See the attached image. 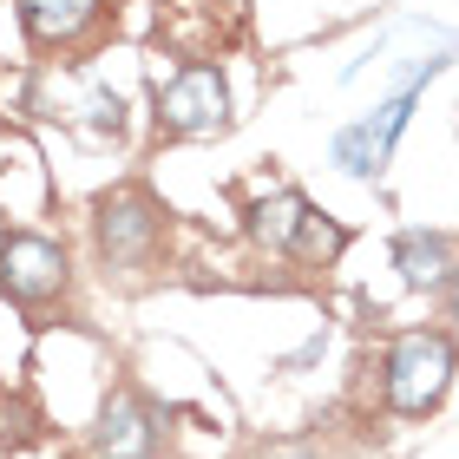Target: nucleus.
Segmentation results:
<instances>
[{
	"instance_id": "6",
	"label": "nucleus",
	"mask_w": 459,
	"mask_h": 459,
	"mask_svg": "<svg viewBox=\"0 0 459 459\" xmlns=\"http://www.w3.org/2000/svg\"><path fill=\"white\" fill-rule=\"evenodd\" d=\"M92 230H99V256L132 269V263H144L158 249L164 217H158V204L144 191H112V197H99V223Z\"/></svg>"
},
{
	"instance_id": "1",
	"label": "nucleus",
	"mask_w": 459,
	"mask_h": 459,
	"mask_svg": "<svg viewBox=\"0 0 459 459\" xmlns=\"http://www.w3.org/2000/svg\"><path fill=\"white\" fill-rule=\"evenodd\" d=\"M453 342L446 335H427V328H413L387 348V407L401 413V420H427V413H440V401L453 394Z\"/></svg>"
},
{
	"instance_id": "2",
	"label": "nucleus",
	"mask_w": 459,
	"mask_h": 459,
	"mask_svg": "<svg viewBox=\"0 0 459 459\" xmlns=\"http://www.w3.org/2000/svg\"><path fill=\"white\" fill-rule=\"evenodd\" d=\"M249 237H256V249H269V256H289V263H328V256L348 243L342 223H328L302 191L263 197L256 211H249Z\"/></svg>"
},
{
	"instance_id": "7",
	"label": "nucleus",
	"mask_w": 459,
	"mask_h": 459,
	"mask_svg": "<svg viewBox=\"0 0 459 459\" xmlns=\"http://www.w3.org/2000/svg\"><path fill=\"white\" fill-rule=\"evenodd\" d=\"M99 459H158V407L138 394H112L92 427Z\"/></svg>"
},
{
	"instance_id": "10",
	"label": "nucleus",
	"mask_w": 459,
	"mask_h": 459,
	"mask_svg": "<svg viewBox=\"0 0 459 459\" xmlns=\"http://www.w3.org/2000/svg\"><path fill=\"white\" fill-rule=\"evenodd\" d=\"M86 125H92V132H125V99L118 92H106V86H92L86 92Z\"/></svg>"
},
{
	"instance_id": "12",
	"label": "nucleus",
	"mask_w": 459,
	"mask_h": 459,
	"mask_svg": "<svg viewBox=\"0 0 459 459\" xmlns=\"http://www.w3.org/2000/svg\"><path fill=\"white\" fill-rule=\"evenodd\" d=\"M269 459H316V453H302V446H282V453H269Z\"/></svg>"
},
{
	"instance_id": "8",
	"label": "nucleus",
	"mask_w": 459,
	"mask_h": 459,
	"mask_svg": "<svg viewBox=\"0 0 459 459\" xmlns=\"http://www.w3.org/2000/svg\"><path fill=\"white\" fill-rule=\"evenodd\" d=\"M394 269H401L407 289H446L453 282V243L440 230H401V243H394Z\"/></svg>"
},
{
	"instance_id": "3",
	"label": "nucleus",
	"mask_w": 459,
	"mask_h": 459,
	"mask_svg": "<svg viewBox=\"0 0 459 459\" xmlns=\"http://www.w3.org/2000/svg\"><path fill=\"white\" fill-rule=\"evenodd\" d=\"M420 86H427V79H407V86L394 92L387 106H374L368 118L342 125V132H335V144H328L335 171H348V178H381V164L394 158V144H401L407 118H413V106H420Z\"/></svg>"
},
{
	"instance_id": "5",
	"label": "nucleus",
	"mask_w": 459,
	"mask_h": 459,
	"mask_svg": "<svg viewBox=\"0 0 459 459\" xmlns=\"http://www.w3.org/2000/svg\"><path fill=\"white\" fill-rule=\"evenodd\" d=\"M0 289H7L13 302H53L59 289H66V249L53 237H33V230H13L7 243H0Z\"/></svg>"
},
{
	"instance_id": "11",
	"label": "nucleus",
	"mask_w": 459,
	"mask_h": 459,
	"mask_svg": "<svg viewBox=\"0 0 459 459\" xmlns=\"http://www.w3.org/2000/svg\"><path fill=\"white\" fill-rule=\"evenodd\" d=\"M446 316L459 322V269H453V282H446Z\"/></svg>"
},
{
	"instance_id": "4",
	"label": "nucleus",
	"mask_w": 459,
	"mask_h": 459,
	"mask_svg": "<svg viewBox=\"0 0 459 459\" xmlns=\"http://www.w3.org/2000/svg\"><path fill=\"white\" fill-rule=\"evenodd\" d=\"M230 125V86L217 66H184L171 86H158V132L171 138H217Z\"/></svg>"
},
{
	"instance_id": "9",
	"label": "nucleus",
	"mask_w": 459,
	"mask_h": 459,
	"mask_svg": "<svg viewBox=\"0 0 459 459\" xmlns=\"http://www.w3.org/2000/svg\"><path fill=\"white\" fill-rule=\"evenodd\" d=\"M20 20L39 47H59V39H79L99 20V0H20Z\"/></svg>"
}]
</instances>
